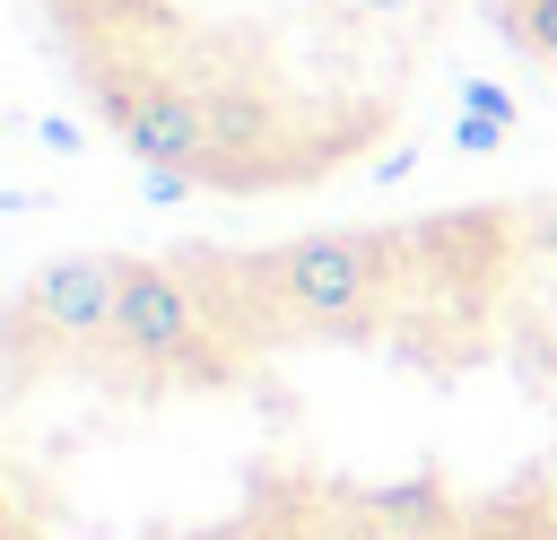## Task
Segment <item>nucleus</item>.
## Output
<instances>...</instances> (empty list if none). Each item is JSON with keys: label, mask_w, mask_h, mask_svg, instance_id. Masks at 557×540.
Instances as JSON below:
<instances>
[{"label": "nucleus", "mask_w": 557, "mask_h": 540, "mask_svg": "<svg viewBox=\"0 0 557 540\" xmlns=\"http://www.w3.org/2000/svg\"><path fill=\"white\" fill-rule=\"evenodd\" d=\"M522 279L531 192L44 253L0 314V540H557Z\"/></svg>", "instance_id": "obj_1"}, {"label": "nucleus", "mask_w": 557, "mask_h": 540, "mask_svg": "<svg viewBox=\"0 0 557 540\" xmlns=\"http://www.w3.org/2000/svg\"><path fill=\"white\" fill-rule=\"evenodd\" d=\"M87 122L165 192L278 209L383 165L479 0H26Z\"/></svg>", "instance_id": "obj_2"}, {"label": "nucleus", "mask_w": 557, "mask_h": 540, "mask_svg": "<svg viewBox=\"0 0 557 540\" xmlns=\"http://www.w3.org/2000/svg\"><path fill=\"white\" fill-rule=\"evenodd\" d=\"M513 366H522L531 409L557 453V192H531V279L513 305Z\"/></svg>", "instance_id": "obj_3"}, {"label": "nucleus", "mask_w": 557, "mask_h": 540, "mask_svg": "<svg viewBox=\"0 0 557 540\" xmlns=\"http://www.w3.org/2000/svg\"><path fill=\"white\" fill-rule=\"evenodd\" d=\"M479 17L496 26V44H505L522 70H540V78L557 87V0H479Z\"/></svg>", "instance_id": "obj_4"}]
</instances>
